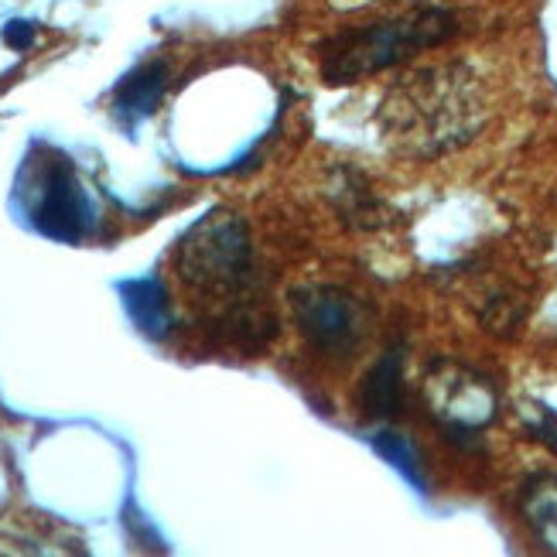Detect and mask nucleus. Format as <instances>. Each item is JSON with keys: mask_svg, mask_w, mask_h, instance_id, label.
<instances>
[{"mask_svg": "<svg viewBox=\"0 0 557 557\" xmlns=\"http://www.w3.org/2000/svg\"><path fill=\"white\" fill-rule=\"evenodd\" d=\"M14 202L28 226L55 244H83L96 230V206L76 164L52 144L35 140L14 178Z\"/></svg>", "mask_w": 557, "mask_h": 557, "instance_id": "nucleus-3", "label": "nucleus"}, {"mask_svg": "<svg viewBox=\"0 0 557 557\" xmlns=\"http://www.w3.org/2000/svg\"><path fill=\"white\" fill-rule=\"evenodd\" d=\"M458 35V17L448 8H421L404 17L352 28L322 45V76L329 86L359 83L414 59L428 48L448 45Z\"/></svg>", "mask_w": 557, "mask_h": 557, "instance_id": "nucleus-2", "label": "nucleus"}, {"mask_svg": "<svg viewBox=\"0 0 557 557\" xmlns=\"http://www.w3.org/2000/svg\"><path fill=\"white\" fill-rule=\"evenodd\" d=\"M0 38H4V45L11 48V52H28V48L35 45V38H38V24H35V21H21V17H14V21L4 24V32H0Z\"/></svg>", "mask_w": 557, "mask_h": 557, "instance_id": "nucleus-14", "label": "nucleus"}, {"mask_svg": "<svg viewBox=\"0 0 557 557\" xmlns=\"http://www.w3.org/2000/svg\"><path fill=\"white\" fill-rule=\"evenodd\" d=\"M520 517L534 541L557 554V472H537L520 486Z\"/></svg>", "mask_w": 557, "mask_h": 557, "instance_id": "nucleus-10", "label": "nucleus"}, {"mask_svg": "<svg viewBox=\"0 0 557 557\" xmlns=\"http://www.w3.org/2000/svg\"><path fill=\"white\" fill-rule=\"evenodd\" d=\"M479 322L499 338H513L527 322V298L517 295V290H496L486 308L479 311Z\"/></svg>", "mask_w": 557, "mask_h": 557, "instance_id": "nucleus-11", "label": "nucleus"}, {"mask_svg": "<svg viewBox=\"0 0 557 557\" xmlns=\"http://www.w3.org/2000/svg\"><path fill=\"white\" fill-rule=\"evenodd\" d=\"M359 407L373 421H394L404 410V349L391 346L359 383Z\"/></svg>", "mask_w": 557, "mask_h": 557, "instance_id": "nucleus-9", "label": "nucleus"}, {"mask_svg": "<svg viewBox=\"0 0 557 557\" xmlns=\"http://www.w3.org/2000/svg\"><path fill=\"white\" fill-rule=\"evenodd\" d=\"M421 404L451 442H479L499 418L496 383L469 362L434 359L421 376Z\"/></svg>", "mask_w": 557, "mask_h": 557, "instance_id": "nucleus-5", "label": "nucleus"}, {"mask_svg": "<svg viewBox=\"0 0 557 557\" xmlns=\"http://www.w3.org/2000/svg\"><path fill=\"white\" fill-rule=\"evenodd\" d=\"M520 421H523V431L530 434V438L547 445L550 451H557V410L554 407H547L541 400H523Z\"/></svg>", "mask_w": 557, "mask_h": 557, "instance_id": "nucleus-12", "label": "nucleus"}, {"mask_svg": "<svg viewBox=\"0 0 557 557\" xmlns=\"http://www.w3.org/2000/svg\"><path fill=\"white\" fill-rule=\"evenodd\" d=\"M373 448L391 462L394 469H400L407 479H414L418 482V462H414V451H410L407 438H400L397 431H380L373 434Z\"/></svg>", "mask_w": 557, "mask_h": 557, "instance_id": "nucleus-13", "label": "nucleus"}, {"mask_svg": "<svg viewBox=\"0 0 557 557\" xmlns=\"http://www.w3.org/2000/svg\"><path fill=\"white\" fill-rule=\"evenodd\" d=\"M168 83H172V69H168L164 59H151V62L134 65L113 89V103H110L113 116L127 131L137 127L140 120H148L161 107Z\"/></svg>", "mask_w": 557, "mask_h": 557, "instance_id": "nucleus-7", "label": "nucleus"}, {"mask_svg": "<svg viewBox=\"0 0 557 557\" xmlns=\"http://www.w3.org/2000/svg\"><path fill=\"white\" fill-rule=\"evenodd\" d=\"M175 268L188 287L236 301L253 277V244L250 226L233 209H209L191 223L178 247H175Z\"/></svg>", "mask_w": 557, "mask_h": 557, "instance_id": "nucleus-4", "label": "nucleus"}, {"mask_svg": "<svg viewBox=\"0 0 557 557\" xmlns=\"http://www.w3.org/2000/svg\"><path fill=\"white\" fill-rule=\"evenodd\" d=\"M120 301H124L127 319L140 335H148L151 343H164L175 332V305L161 277L144 274V277H127L116 284Z\"/></svg>", "mask_w": 557, "mask_h": 557, "instance_id": "nucleus-8", "label": "nucleus"}, {"mask_svg": "<svg viewBox=\"0 0 557 557\" xmlns=\"http://www.w3.org/2000/svg\"><path fill=\"white\" fill-rule=\"evenodd\" d=\"M380 134L410 161L445 158L486 124V96L466 62H445L400 79L380 103Z\"/></svg>", "mask_w": 557, "mask_h": 557, "instance_id": "nucleus-1", "label": "nucleus"}, {"mask_svg": "<svg viewBox=\"0 0 557 557\" xmlns=\"http://www.w3.org/2000/svg\"><path fill=\"white\" fill-rule=\"evenodd\" d=\"M290 314L311 352L349 359L367 338L370 311L352 290L338 284H305L290 290Z\"/></svg>", "mask_w": 557, "mask_h": 557, "instance_id": "nucleus-6", "label": "nucleus"}]
</instances>
